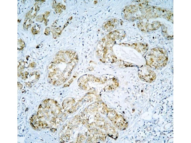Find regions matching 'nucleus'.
<instances>
[{
  "mask_svg": "<svg viewBox=\"0 0 191 143\" xmlns=\"http://www.w3.org/2000/svg\"><path fill=\"white\" fill-rule=\"evenodd\" d=\"M152 51L147 55V64L154 69L161 68L165 66L168 60V56L166 53L162 51Z\"/></svg>",
  "mask_w": 191,
  "mask_h": 143,
  "instance_id": "nucleus-1",
  "label": "nucleus"
}]
</instances>
